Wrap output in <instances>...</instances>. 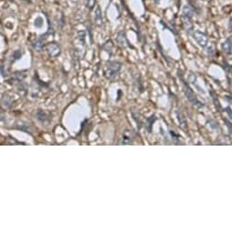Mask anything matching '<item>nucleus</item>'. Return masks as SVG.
<instances>
[{"label": "nucleus", "mask_w": 232, "mask_h": 232, "mask_svg": "<svg viewBox=\"0 0 232 232\" xmlns=\"http://www.w3.org/2000/svg\"><path fill=\"white\" fill-rule=\"evenodd\" d=\"M43 25V19L41 17H37L35 20V26L37 27H41Z\"/></svg>", "instance_id": "6e6552de"}, {"label": "nucleus", "mask_w": 232, "mask_h": 232, "mask_svg": "<svg viewBox=\"0 0 232 232\" xmlns=\"http://www.w3.org/2000/svg\"><path fill=\"white\" fill-rule=\"evenodd\" d=\"M193 36H194L195 40L201 46V47H206L207 43V36L200 32V31H196L193 33Z\"/></svg>", "instance_id": "f257e3e1"}, {"label": "nucleus", "mask_w": 232, "mask_h": 232, "mask_svg": "<svg viewBox=\"0 0 232 232\" xmlns=\"http://www.w3.org/2000/svg\"><path fill=\"white\" fill-rule=\"evenodd\" d=\"M118 41H119V43H120L122 46H124V43L128 44V41H127V39H126V36H125L124 32L122 31V32L119 33V35H118Z\"/></svg>", "instance_id": "423d86ee"}, {"label": "nucleus", "mask_w": 232, "mask_h": 232, "mask_svg": "<svg viewBox=\"0 0 232 232\" xmlns=\"http://www.w3.org/2000/svg\"><path fill=\"white\" fill-rule=\"evenodd\" d=\"M222 48L225 51V53H227V54H230L232 52V37L228 38V40H226L223 43Z\"/></svg>", "instance_id": "20e7f679"}, {"label": "nucleus", "mask_w": 232, "mask_h": 232, "mask_svg": "<svg viewBox=\"0 0 232 232\" xmlns=\"http://www.w3.org/2000/svg\"><path fill=\"white\" fill-rule=\"evenodd\" d=\"M120 64L119 63H117V62H110L109 63V67H108V68H109V73L112 75H114V74H116L118 71H119V69H120Z\"/></svg>", "instance_id": "7ed1b4c3"}, {"label": "nucleus", "mask_w": 232, "mask_h": 232, "mask_svg": "<svg viewBox=\"0 0 232 232\" xmlns=\"http://www.w3.org/2000/svg\"><path fill=\"white\" fill-rule=\"evenodd\" d=\"M153 1L154 3H156V4H158V3H159V1H160V0H153Z\"/></svg>", "instance_id": "9d476101"}, {"label": "nucleus", "mask_w": 232, "mask_h": 232, "mask_svg": "<svg viewBox=\"0 0 232 232\" xmlns=\"http://www.w3.org/2000/svg\"><path fill=\"white\" fill-rule=\"evenodd\" d=\"M41 42L40 41H38V42H37L36 44H35V47L37 48V49H40V47H41Z\"/></svg>", "instance_id": "1a4fd4ad"}, {"label": "nucleus", "mask_w": 232, "mask_h": 232, "mask_svg": "<svg viewBox=\"0 0 232 232\" xmlns=\"http://www.w3.org/2000/svg\"><path fill=\"white\" fill-rule=\"evenodd\" d=\"M47 48H48V50H49V52L51 56H57V55L60 54V47L56 44H49L47 47Z\"/></svg>", "instance_id": "39448f33"}, {"label": "nucleus", "mask_w": 232, "mask_h": 232, "mask_svg": "<svg viewBox=\"0 0 232 232\" xmlns=\"http://www.w3.org/2000/svg\"><path fill=\"white\" fill-rule=\"evenodd\" d=\"M94 19H95V23L97 26L101 27L103 25V13L102 10L100 8L99 6H97L95 7L94 10Z\"/></svg>", "instance_id": "f03ea898"}, {"label": "nucleus", "mask_w": 232, "mask_h": 232, "mask_svg": "<svg viewBox=\"0 0 232 232\" xmlns=\"http://www.w3.org/2000/svg\"><path fill=\"white\" fill-rule=\"evenodd\" d=\"M96 6V0H86V7L90 10H92Z\"/></svg>", "instance_id": "0eeeda50"}]
</instances>
